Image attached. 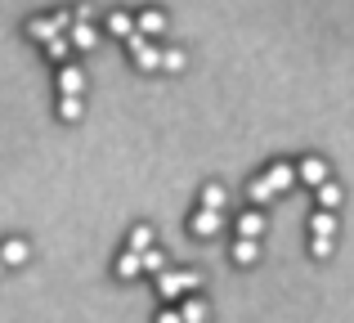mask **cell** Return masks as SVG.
Segmentation results:
<instances>
[{"label":"cell","mask_w":354,"mask_h":323,"mask_svg":"<svg viewBox=\"0 0 354 323\" xmlns=\"http://www.w3.org/2000/svg\"><path fill=\"white\" fill-rule=\"evenodd\" d=\"M310 234H314V238H332V234H337V216H332V211H314Z\"/></svg>","instance_id":"obj_13"},{"label":"cell","mask_w":354,"mask_h":323,"mask_svg":"<svg viewBox=\"0 0 354 323\" xmlns=\"http://www.w3.org/2000/svg\"><path fill=\"white\" fill-rule=\"evenodd\" d=\"M337 202H341V189H337V184L328 180V184H323V189H319V207H323V211H332V207H337Z\"/></svg>","instance_id":"obj_21"},{"label":"cell","mask_w":354,"mask_h":323,"mask_svg":"<svg viewBox=\"0 0 354 323\" xmlns=\"http://www.w3.org/2000/svg\"><path fill=\"white\" fill-rule=\"evenodd\" d=\"M184 68V50H162V72H180Z\"/></svg>","instance_id":"obj_22"},{"label":"cell","mask_w":354,"mask_h":323,"mask_svg":"<svg viewBox=\"0 0 354 323\" xmlns=\"http://www.w3.org/2000/svg\"><path fill=\"white\" fill-rule=\"evenodd\" d=\"M108 32L121 36V41H130V36H135V18L130 14H108Z\"/></svg>","instance_id":"obj_14"},{"label":"cell","mask_w":354,"mask_h":323,"mask_svg":"<svg viewBox=\"0 0 354 323\" xmlns=\"http://www.w3.org/2000/svg\"><path fill=\"white\" fill-rule=\"evenodd\" d=\"M296 180L310 184V189H323V184H328V162L323 158H305L301 166H296Z\"/></svg>","instance_id":"obj_4"},{"label":"cell","mask_w":354,"mask_h":323,"mask_svg":"<svg viewBox=\"0 0 354 323\" xmlns=\"http://www.w3.org/2000/svg\"><path fill=\"white\" fill-rule=\"evenodd\" d=\"M27 256H32V247H27L23 238H5V243H0V261L5 265H23Z\"/></svg>","instance_id":"obj_9"},{"label":"cell","mask_w":354,"mask_h":323,"mask_svg":"<svg viewBox=\"0 0 354 323\" xmlns=\"http://www.w3.org/2000/svg\"><path fill=\"white\" fill-rule=\"evenodd\" d=\"M247 198H251V202H260V207H265V202L274 198V189H269V184H265V175H260V180H251V184H247Z\"/></svg>","instance_id":"obj_19"},{"label":"cell","mask_w":354,"mask_h":323,"mask_svg":"<svg viewBox=\"0 0 354 323\" xmlns=\"http://www.w3.org/2000/svg\"><path fill=\"white\" fill-rule=\"evenodd\" d=\"M260 234H265V216H260V211H242V216H238V238L260 243Z\"/></svg>","instance_id":"obj_6"},{"label":"cell","mask_w":354,"mask_h":323,"mask_svg":"<svg viewBox=\"0 0 354 323\" xmlns=\"http://www.w3.org/2000/svg\"><path fill=\"white\" fill-rule=\"evenodd\" d=\"M225 202H229V193H225V184H202V211H225Z\"/></svg>","instance_id":"obj_10"},{"label":"cell","mask_w":354,"mask_h":323,"mask_svg":"<svg viewBox=\"0 0 354 323\" xmlns=\"http://www.w3.org/2000/svg\"><path fill=\"white\" fill-rule=\"evenodd\" d=\"M81 95H86V72L63 63L59 68V99H81Z\"/></svg>","instance_id":"obj_3"},{"label":"cell","mask_w":354,"mask_h":323,"mask_svg":"<svg viewBox=\"0 0 354 323\" xmlns=\"http://www.w3.org/2000/svg\"><path fill=\"white\" fill-rule=\"evenodd\" d=\"M68 50H72V41H68V36H54V41L45 45V54H50V59H68Z\"/></svg>","instance_id":"obj_23"},{"label":"cell","mask_w":354,"mask_h":323,"mask_svg":"<svg viewBox=\"0 0 354 323\" xmlns=\"http://www.w3.org/2000/svg\"><path fill=\"white\" fill-rule=\"evenodd\" d=\"M139 261H144V270H148V274H157V279H162V274H166V256L157 252V247H153V252H144V256H139Z\"/></svg>","instance_id":"obj_20"},{"label":"cell","mask_w":354,"mask_h":323,"mask_svg":"<svg viewBox=\"0 0 354 323\" xmlns=\"http://www.w3.org/2000/svg\"><path fill=\"white\" fill-rule=\"evenodd\" d=\"M229 256H234V265H256L260 247H256V243H247V238H238V243H234V252H229Z\"/></svg>","instance_id":"obj_16"},{"label":"cell","mask_w":354,"mask_h":323,"mask_svg":"<svg viewBox=\"0 0 354 323\" xmlns=\"http://www.w3.org/2000/svg\"><path fill=\"white\" fill-rule=\"evenodd\" d=\"M265 184H269L274 193H287V189L296 184V166H287V162H274V166L265 171Z\"/></svg>","instance_id":"obj_5"},{"label":"cell","mask_w":354,"mask_h":323,"mask_svg":"<svg viewBox=\"0 0 354 323\" xmlns=\"http://www.w3.org/2000/svg\"><path fill=\"white\" fill-rule=\"evenodd\" d=\"M126 252L130 256L153 252V229H148V225H135V229H130V238H126Z\"/></svg>","instance_id":"obj_8"},{"label":"cell","mask_w":354,"mask_h":323,"mask_svg":"<svg viewBox=\"0 0 354 323\" xmlns=\"http://www.w3.org/2000/svg\"><path fill=\"white\" fill-rule=\"evenodd\" d=\"M180 319H184V323H207V301L189 297V301L180 306Z\"/></svg>","instance_id":"obj_15"},{"label":"cell","mask_w":354,"mask_h":323,"mask_svg":"<svg viewBox=\"0 0 354 323\" xmlns=\"http://www.w3.org/2000/svg\"><path fill=\"white\" fill-rule=\"evenodd\" d=\"M198 283H202V279H198L193 270H166L162 279H157V297H162L166 306H171V301H180L184 292H193Z\"/></svg>","instance_id":"obj_1"},{"label":"cell","mask_w":354,"mask_h":323,"mask_svg":"<svg viewBox=\"0 0 354 323\" xmlns=\"http://www.w3.org/2000/svg\"><path fill=\"white\" fill-rule=\"evenodd\" d=\"M162 27H166V14H162V9H148V14L135 18V32H139V36H157Z\"/></svg>","instance_id":"obj_11"},{"label":"cell","mask_w":354,"mask_h":323,"mask_svg":"<svg viewBox=\"0 0 354 323\" xmlns=\"http://www.w3.org/2000/svg\"><path fill=\"white\" fill-rule=\"evenodd\" d=\"M0 274H5V261H0Z\"/></svg>","instance_id":"obj_26"},{"label":"cell","mask_w":354,"mask_h":323,"mask_svg":"<svg viewBox=\"0 0 354 323\" xmlns=\"http://www.w3.org/2000/svg\"><path fill=\"white\" fill-rule=\"evenodd\" d=\"M68 41L77 45V50H95V45H99V32L90 23H72V36H68Z\"/></svg>","instance_id":"obj_12"},{"label":"cell","mask_w":354,"mask_h":323,"mask_svg":"<svg viewBox=\"0 0 354 323\" xmlns=\"http://www.w3.org/2000/svg\"><path fill=\"white\" fill-rule=\"evenodd\" d=\"M157 323H184V319H180V310H175V306H166L162 315H157Z\"/></svg>","instance_id":"obj_25"},{"label":"cell","mask_w":354,"mask_h":323,"mask_svg":"<svg viewBox=\"0 0 354 323\" xmlns=\"http://www.w3.org/2000/svg\"><path fill=\"white\" fill-rule=\"evenodd\" d=\"M126 50H130V59H135L144 72H162V50H157V45H148V36L135 32V36L126 41Z\"/></svg>","instance_id":"obj_2"},{"label":"cell","mask_w":354,"mask_h":323,"mask_svg":"<svg viewBox=\"0 0 354 323\" xmlns=\"http://www.w3.org/2000/svg\"><path fill=\"white\" fill-rule=\"evenodd\" d=\"M310 252L319 256V261H328V256L337 252V247H332V238H314V243H310Z\"/></svg>","instance_id":"obj_24"},{"label":"cell","mask_w":354,"mask_h":323,"mask_svg":"<svg viewBox=\"0 0 354 323\" xmlns=\"http://www.w3.org/2000/svg\"><path fill=\"white\" fill-rule=\"evenodd\" d=\"M220 225H225V216H216V211H198V216L189 220V229L198 238H211V234H220Z\"/></svg>","instance_id":"obj_7"},{"label":"cell","mask_w":354,"mask_h":323,"mask_svg":"<svg viewBox=\"0 0 354 323\" xmlns=\"http://www.w3.org/2000/svg\"><path fill=\"white\" fill-rule=\"evenodd\" d=\"M81 113H86L81 99H59V117H63V122H81Z\"/></svg>","instance_id":"obj_18"},{"label":"cell","mask_w":354,"mask_h":323,"mask_svg":"<svg viewBox=\"0 0 354 323\" xmlns=\"http://www.w3.org/2000/svg\"><path fill=\"white\" fill-rule=\"evenodd\" d=\"M139 274H144V261H139V256H117V279H139Z\"/></svg>","instance_id":"obj_17"}]
</instances>
